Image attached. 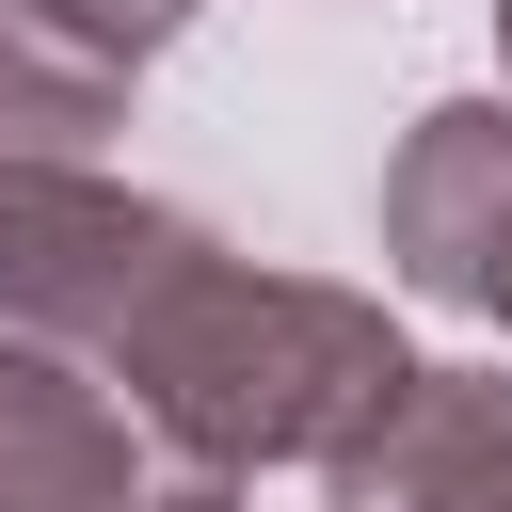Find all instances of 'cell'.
Wrapping results in <instances>:
<instances>
[{"label":"cell","instance_id":"3957f363","mask_svg":"<svg viewBox=\"0 0 512 512\" xmlns=\"http://www.w3.org/2000/svg\"><path fill=\"white\" fill-rule=\"evenodd\" d=\"M0 512H240V480L160 448L96 352L0 336Z\"/></svg>","mask_w":512,"mask_h":512},{"label":"cell","instance_id":"7a4b0ae2","mask_svg":"<svg viewBox=\"0 0 512 512\" xmlns=\"http://www.w3.org/2000/svg\"><path fill=\"white\" fill-rule=\"evenodd\" d=\"M208 256L192 208L96 176V160H0V336H48V352H96Z\"/></svg>","mask_w":512,"mask_h":512},{"label":"cell","instance_id":"9c48e42d","mask_svg":"<svg viewBox=\"0 0 512 512\" xmlns=\"http://www.w3.org/2000/svg\"><path fill=\"white\" fill-rule=\"evenodd\" d=\"M496 64H512V0H496Z\"/></svg>","mask_w":512,"mask_h":512},{"label":"cell","instance_id":"6da1fadb","mask_svg":"<svg viewBox=\"0 0 512 512\" xmlns=\"http://www.w3.org/2000/svg\"><path fill=\"white\" fill-rule=\"evenodd\" d=\"M416 352H400V320L368 304V288H320V272H256V256H192L128 336H112V384H128V416L160 432V448H192V464H224V480H272V464H336L352 448V416L400 384Z\"/></svg>","mask_w":512,"mask_h":512},{"label":"cell","instance_id":"ba28073f","mask_svg":"<svg viewBox=\"0 0 512 512\" xmlns=\"http://www.w3.org/2000/svg\"><path fill=\"white\" fill-rule=\"evenodd\" d=\"M464 304H480V320L512 336V224H496V256H480V288H464Z\"/></svg>","mask_w":512,"mask_h":512},{"label":"cell","instance_id":"8992f818","mask_svg":"<svg viewBox=\"0 0 512 512\" xmlns=\"http://www.w3.org/2000/svg\"><path fill=\"white\" fill-rule=\"evenodd\" d=\"M64 16H80L96 48H128V64H160V48H176V32L208 16V0H64Z\"/></svg>","mask_w":512,"mask_h":512},{"label":"cell","instance_id":"52a82bcc","mask_svg":"<svg viewBox=\"0 0 512 512\" xmlns=\"http://www.w3.org/2000/svg\"><path fill=\"white\" fill-rule=\"evenodd\" d=\"M416 512H512V448H480V464H464V480H432Z\"/></svg>","mask_w":512,"mask_h":512},{"label":"cell","instance_id":"277c9868","mask_svg":"<svg viewBox=\"0 0 512 512\" xmlns=\"http://www.w3.org/2000/svg\"><path fill=\"white\" fill-rule=\"evenodd\" d=\"M496 224H512V96H432L384 160V288L464 304Z\"/></svg>","mask_w":512,"mask_h":512},{"label":"cell","instance_id":"5b68a950","mask_svg":"<svg viewBox=\"0 0 512 512\" xmlns=\"http://www.w3.org/2000/svg\"><path fill=\"white\" fill-rule=\"evenodd\" d=\"M128 48H96L64 0H0V160H96L128 128Z\"/></svg>","mask_w":512,"mask_h":512}]
</instances>
